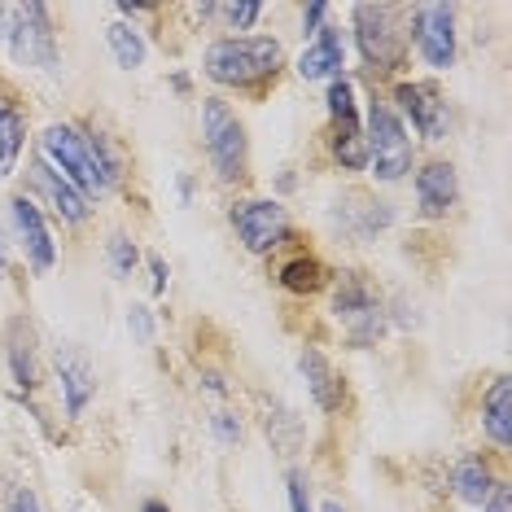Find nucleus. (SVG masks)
<instances>
[{
    "label": "nucleus",
    "mask_w": 512,
    "mask_h": 512,
    "mask_svg": "<svg viewBox=\"0 0 512 512\" xmlns=\"http://www.w3.org/2000/svg\"><path fill=\"white\" fill-rule=\"evenodd\" d=\"M298 372H302V381H307V394H311V403H316L320 412H337V407L346 403L342 377H337V368L320 351H302L298 355Z\"/></svg>",
    "instance_id": "dca6fc26"
},
{
    "label": "nucleus",
    "mask_w": 512,
    "mask_h": 512,
    "mask_svg": "<svg viewBox=\"0 0 512 512\" xmlns=\"http://www.w3.org/2000/svg\"><path fill=\"white\" fill-rule=\"evenodd\" d=\"M9 219H14V232H18L22 250H27L31 267H36V272H49V267L57 263V241H53L49 224H44L40 206L31 202L27 193H18L14 202H9Z\"/></svg>",
    "instance_id": "f8f14e48"
},
{
    "label": "nucleus",
    "mask_w": 512,
    "mask_h": 512,
    "mask_svg": "<svg viewBox=\"0 0 512 512\" xmlns=\"http://www.w3.org/2000/svg\"><path fill=\"white\" fill-rule=\"evenodd\" d=\"M324 18H329V5H324V0H316V5H307V14H302V27L316 36V31L324 27Z\"/></svg>",
    "instance_id": "2f4dec72"
},
{
    "label": "nucleus",
    "mask_w": 512,
    "mask_h": 512,
    "mask_svg": "<svg viewBox=\"0 0 512 512\" xmlns=\"http://www.w3.org/2000/svg\"><path fill=\"white\" fill-rule=\"evenodd\" d=\"M106 44L114 53V62L123 66V71H141L145 66V40L136 27H127V22H110L106 27Z\"/></svg>",
    "instance_id": "5701e85b"
},
{
    "label": "nucleus",
    "mask_w": 512,
    "mask_h": 512,
    "mask_svg": "<svg viewBox=\"0 0 512 512\" xmlns=\"http://www.w3.org/2000/svg\"><path fill=\"white\" fill-rule=\"evenodd\" d=\"M333 316L355 346H372L386 333V307H381L377 289L368 285L364 272H342V281L333 289Z\"/></svg>",
    "instance_id": "0eeeda50"
},
{
    "label": "nucleus",
    "mask_w": 512,
    "mask_h": 512,
    "mask_svg": "<svg viewBox=\"0 0 512 512\" xmlns=\"http://www.w3.org/2000/svg\"><path fill=\"white\" fill-rule=\"evenodd\" d=\"M141 512H167V504H158V499H149V504H145Z\"/></svg>",
    "instance_id": "f704fd0d"
},
{
    "label": "nucleus",
    "mask_w": 512,
    "mask_h": 512,
    "mask_svg": "<svg viewBox=\"0 0 512 512\" xmlns=\"http://www.w3.org/2000/svg\"><path fill=\"white\" fill-rule=\"evenodd\" d=\"M40 158L62 171L84 197L110 193L114 184H119V158L110 154V145L101 141V136L84 132V127L53 123L40 141Z\"/></svg>",
    "instance_id": "f257e3e1"
},
{
    "label": "nucleus",
    "mask_w": 512,
    "mask_h": 512,
    "mask_svg": "<svg viewBox=\"0 0 512 512\" xmlns=\"http://www.w3.org/2000/svg\"><path fill=\"white\" fill-rule=\"evenodd\" d=\"M22 145H27V123H22L18 106L0 101V180L14 176V171H18Z\"/></svg>",
    "instance_id": "4be33fe9"
},
{
    "label": "nucleus",
    "mask_w": 512,
    "mask_h": 512,
    "mask_svg": "<svg viewBox=\"0 0 512 512\" xmlns=\"http://www.w3.org/2000/svg\"><path fill=\"white\" fill-rule=\"evenodd\" d=\"M364 145H368V171L381 184H394L412 171V141H407V127L386 101L372 97L368 123H364Z\"/></svg>",
    "instance_id": "39448f33"
},
{
    "label": "nucleus",
    "mask_w": 512,
    "mask_h": 512,
    "mask_svg": "<svg viewBox=\"0 0 512 512\" xmlns=\"http://www.w3.org/2000/svg\"><path fill=\"white\" fill-rule=\"evenodd\" d=\"M263 5L259 0H232V5H211V18H224L232 31H250L259 22Z\"/></svg>",
    "instance_id": "393cba45"
},
{
    "label": "nucleus",
    "mask_w": 512,
    "mask_h": 512,
    "mask_svg": "<svg viewBox=\"0 0 512 512\" xmlns=\"http://www.w3.org/2000/svg\"><path fill=\"white\" fill-rule=\"evenodd\" d=\"M281 285L289 289V294H316V289L324 285V267H320V259H307V254L289 259V263L281 267Z\"/></svg>",
    "instance_id": "b1692460"
},
{
    "label": "nucleus",
    "mask_w": 512,
    "mask_h": 512,
    "mask_svg": "<svg viewBox=\"0 0 512 512\" xmlns=\"http://www.w3.org/2000/svg\"><path fill=\"white\" fill-rule=\"evenodd\" d=\"M281 66H285V49L272 36H228V40H215L202 57V71L224 88L263 84Z\"/></svg>",
    "instance_id": "f03ea898"
},
{
    "label": "nucleus",
    "mask_w": 512,
    "mask_h": 512,
    "mask_svg": "<svg viewBox=\"0 0 512 512\" xmlns=\"http://www.w3.org/2000/svg\"><path fill=\"white\" fill-rule=\"evenodd\" d=\"M5 267H9V259H5V237H0V281H5Z\"/></svg>",
    "instance_id": "72a5a7b5"
},
{
    "label": "nucleus",
    "mask_w": 512,
    "mask_h": 512,
    "mask_svg": "<svg viewBox=\"0 0 512 512\" xmlns=\"http://www.w3.org/2000/svg\"><path fill=\"white\" fill-rule=\"evenodd\" d=\"M31 189H36L44 202H49L53 211L66 219V224H84V219H88V197L79 193L57 167H49L44 158L31 162Z\"/></svg>",
    "instance_id": "ddd939ff"
},
{
    "label": "nucleus",
    "mask_w": 512,
    "mask_h": 512,
    "mask_svg": "<svg viewBox=\"0 0 512 512\" xmlns=\"http://www.w3.org/2000/svg\"><path fill=\"white\" fill-rule=\"evenodd\" d=\"M482 429L491 434V442L499 451L512 447V386H508V377H495V386L486 390V399H482Z\"/></svg>",
    "instance_id": "6ab92c4d"
},
{
    "label": "nucleus",
    "mask_w": 512,
    "mask_h": 512,
    "mask_svg": "<svg viewBox=\"0 0 512 512\" xmlns=\"http://www.w3.org/2000/svg\"><path fill=\"white\" fill-rule=\"evenodd\" d=\"M394 101H399V110L412 119V127L425 136V141H442L451 127V110H447V97L434 88V84H399L394 88Z\"/></svg>",
    "instance_id": "9b49d317"
},
{
    "label": "nucleus",
    "mask_w": 512,
    "mask_h": 512,
    "mask_svg": "<svg viewBox=\"0 0 512 512\" xmlns=\"http://www.w3.org/2000/svg\"><path fill=\"white\" fill-rule=\"evenodd\" d=\"M329 114H333V158L346 171H364L368 167L364 123H359V110H355V88L346 79L329 84Z\"/></svg>",
    "instance_id": "6e6552de"
},
{
    "label": "nucleus",
    "mask_w": 512,
    "mask_h": 512,
    "mask_svg": "<svg viewBox=\"0 0 512 512\" xmlns=\"http://www.w3.org/2000/svg\"><path fill=\"white\" fill-rule=\"evenodd\" d=\"M127 329L136 333V342H149V337H154V320H149L145 307H132L127 311Z\"/></svg>",
    "instance_id": "bb28decb"
},
{
    "label": "nucleus",
    "mask_w": 512,
    "mask_h": 512,
    "mask_svg": "<svg viewBox=\"0 0 512 512\" xmlns=\"http://www.w3.org/2000/svg\"><path fill=\"white\" fill-rule=\"evenodd\" d=\"M0 44L18 66H36V71H57L62 66L53 18L36 0L31 5H0Z\"/></svg>",
    "instance_id": "7ed1b4c3"
},
{
    "label": "nucleus",
    "mask_w": 512,
    "mask_h": 512,
    "mask_svg": "<svg viewBox=\"0 0 512 512\" xmlns=\"http://www.w3.org/2000/svg\"><path fill=\"white\" fill-rule=\"evenodd\" d=\"M106 254H110V267H114V276H132V267H136V259H141V250H136V241L132 237H110V246H106Z\"/></svg>",
    "instance_id": "a878e982"
},
{
    "label": "nucleus",
    "mask_w": 512,
    "mask_h": 512,
    "mask_svg": "<svg viewBox=\"0 0 512 512\" xmlns=\"http://www.w3.org/2000/svg\"><path fill=\"white\" fill-rule=\"evenodd\" d=\"M320 512H346V508H342V504H324Z\"/></svg>",
    "instance_id": "c9c22d12"
},
{
    "label": "nucleus",
    "mask_w": 512,
    "mask_h": 512,
    "mask_svg": "<svg viewBox=\"0 0 512 512\" xmlns=\"http://www.w3.org/2000/svg\"><path fill=\"white\" fill-rule=\"evenodd\" d=\"M9 368H14L18 390H36L40 386V368H36V337H31L27 320L9 324Z\"/></svg>",
    "instance_id": "aec40b11"
},
{
    "label": "nucleus",
    "mask_w": 512,
    "mask_h": 512,
    "mask_svg": "<svg viewBox=\"0 0 512 512\" xmlns=\"http://www.w3.org/2000/svg\"><path fill=\"white\" fill-rule=\"evenodd\" d=\"M412 36L416 53L425 57V66L447 71L456 62V9L451 5H416L412 9Z\"/></svg>",
    "instance_id": "9d476101"
},
{
    "label": "nucleus",
    "mask_w": 512,
    "mask_h": 512,
    "mask_svg": "<svg viewBox=\"0 0 512 512\" xmlns=\"http://www.w3.org/2000/svg\"><path fill=\"white\" fill-rule=\"evenodd\" d=\"M215 438H219V442H237V438H241V425H237V416L219 412V416H215Z\"/></svg>",
    "instance_id": "c756f323"
},
{
    "label": "nucleus",
    "mask_w": 512,
    "mask_h": 512,
    "mask_svg": "<svg viewBox=\"0 0 512 512\" xmlns=\"http://www.w3.org/2000/svg\"><path fill=\"white\" fill-rule=\"evenodd\" d=\"M149 267H154V294H167V263H162L158 254H154V259H149Z\"/></svg>",
    "instance_id": "473e14b6"
},
{
    "label": "nucleus",
    "mask_w": 512,
    "mask_h": 512,
    "mask_svg": "<svg viewBox=\"0 0 512 512\" xmlns=\"http://www.w3.org/2000/svg\"><path fill=\"white\" fill-rule=\"evenodd\" d=\"M486 512H512V491H508V482H495V491L486 495Z\"/></svg>",
    "instance_id": "c85d7f7f"
},
{
    "label": "nucleus",
    "mask_w": 512,
    "mask_h": 512,
    "mask_svg": "<svg viewBox=\"0 0 512 512\" xmlns=\"http://www.w3.org/2000/svg\"><path fill=\"white\" fill-rule=\"evenodd\" d=\"M495 482H499V477L491 473V464L477 460V456L460 460V464H456V473H451V491H456L464 504H477V508L486 504V495L495 491Z\"/></svg>",
    "instance_id": "412c9836"
},
{
    "label": "nucleus",
    "mask_w": 512,
    "mask_h": 512,
    "mask_svg": "<svg viewBox=\"0 0 512 512\" xmlns=\"http://www.w3.org/2000/svg\"><path fill=\"white\" fill-rule=\"evenodd\" d=\"M346 66V40L337 27H320L311 44L298 53V75L302 79H337Z\"/></svg>",
    "instance_id": "2eb2a0df"
},
{
    "label": "nucleus",
    "mask_w": 512,
    "mask_h": 512,
    "mask_svg": "<svg viewBox=\"0 0 512 512\" xmlns=\"http://www.w3.org/2000/svg\"><path fill=\"white\" fill-rule=\"evenodd\" d=\"M9 512H40V499L27 491V486H18L14 495H9Z\"/></svg>",
    "instance_id": "7c9ffc66"
},
{
    "label": "nucleus",
    "mask_w": 512,
    "mask_h": 512,
    "mask_svg": "<svg viewBox=\"0 0 512 512\" xmlns=\"http://www.w3.org/2000/svg\"><path fill=\"white\" fill-rule=\"evenodd\" d=\"M460 202V180L451 162H429L416 171V211L425 219H442Z\"/></svg>",
    "instance_id": "4468645a"
},
{
    "label": "nucleus",
    "mask_w": 512,
    "mask_h": 512,
    "mask_svg": "<svg viewBox=\"0 0 512 512\" xmlns=\"http://www.w3.org/2000/svg\"><path fill=\"white\" fill-rule=\"evenodd\" d=\"M232 228H237L241 246L250 254H267L289 237V215H285L281 202H272V197H250V202L232 206Z\"/></svg>",
    "instance_id": "1a4fd4ad"
},
{
    "label": "nucleus",
    "mask_w": 512,
    "mask_h": 512,
    "mask_svg": "<svg viewBox=\"0 0 512 512\" xmlns=\"http://www.w3.org/2000/svg\"><path fill=\"white\" fill-rule=\"evenodd\" d=\"M202 136H206V154L219 180H241L250 162V141H246V123L237 119V110L219 97L202 101Z\"/></svg>",
    "instance_id": "423d86ee"
},
{
    "label": "nucleus",
    "mask_w": 512,
    "mask_h": 512,
    "mask_svg": "<svg viewBox=\"0 0 512 512\" xmlns=\"http://www.w3.org/2000/svg\"><path fill=\"white\" fill-rule=\"evenodd\" d=\"M355 22V40L359 53L372 71H399L407 57V31H403V9L399 5H355L351 9Z\"/></svg>",
    "instance_id": "20e7f679"
},
{
    "label": "nucleus",
    "mask_w": 512,
    "mask_h": 512,
    "mask_svg": "<svg viewBox=\"0 0 512 512\" xmlns=\"http://www.w3.org/2000/svg\"><path fill=\"white\" fill-rule=\"evenodd\" d=\"M289 512H311L307 504V482L298 473H289Z\"/></svg>",
    "instance_id": "cd10ccee"
},
{
    "label": "nucleus",
    "mask_w": 512,
    "mask_h": 512,
    "mask_svg": "<svg viewBox=\"0 0 512 512\" xmlns=\"http://www.w3.org/2000/svg\"><path fill=\"white\" fill-rule=\"evenodd\" d=\"M57 377H62V403L66 416H84V407L97 394V372L79 351H62L57 355Z\"/></svg>",
    "instance_id": "a211bd4d"
},
{
    "label": "nucleus",
    "mask_w": 512,
    "mask_h": 512,
    "mask_svg": "<svg viewBox=\"0 0 512 512\" xmlns=\"http://www.w3.org/2000/svg\"><path fill=\"white\" fill-rule=\"evenodd\" d=\"M346 202H351V206L337 202V228H342L346 237L364 241V237H377L381 228L394 224L390 202H377V197H364V193H346Z\"/></svg>",
    "instance_id": "f3484780"
}]
</instances>
